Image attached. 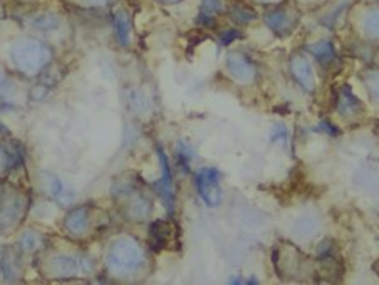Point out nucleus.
<instances>
[{"label": "nucleus", "mask_w": 379, "mask_h": 285, "mask_svg": "<svg viewBox=\"0 0 379 285\" xmlns=\"http://www.w3.org/2000/svg\"><path fill=\"white\" fill-rule=\"evenodd\" d=\"M116 30H118L119 41L126 44L128 37H130V19L124 14H119L118 17H116Z\"/></svg>", "instance_id": "f03ea898"}, {"label": "nucleus", "mask_w": 379, "mask_h": 285, "mask_svg": "<svg viewBox=\"0 0 379 285\" xmlns=\"http://www.w3.org/2000/svg\"><path fill=\"white\" fill-rule=\"evenodd\" d=\"M14 62L24 71H36L49 59V50L34 41H24L15 44L12 49Z\"/></svg>", "instance_id": "f257e3e1"}, {"label": "nucleus", "mask_w": 379, "mask_h": 285, "mask_svg": "<svg viewBox=\"0 0 379 285\" xmlns=\"http://www.w3.org/2000/svg\"><path fill=\"white\" fill-rule=\"evenodd\" d=\"M88 3H91V6H99V3H103L104 0H86Z\"/></svg>", "instance_id": "7ed1b4c3"}]
</instances>
